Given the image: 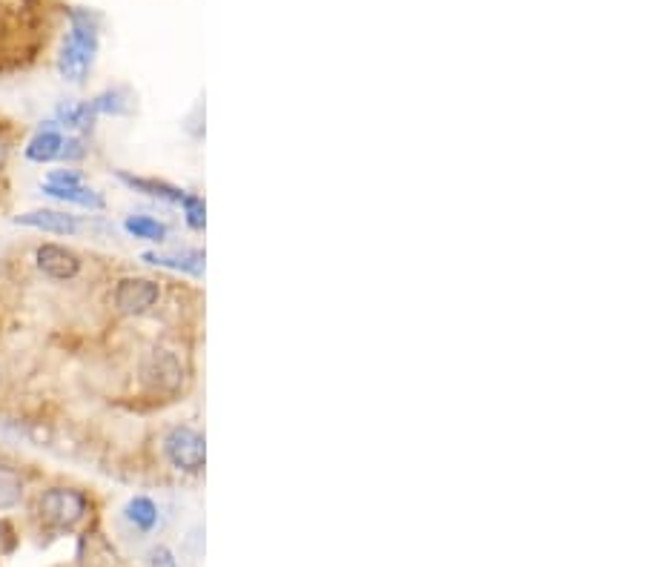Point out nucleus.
Here are the masks:
<instances>
[{
	"mask_svg": "<svg viewBox=\"0 0 645 567\" xmlns=\"http://www.w3.org/2000/svg\"><path fill=\"white\" fill-rule=\"evenodd\" d=\"M69 21H72V29H69L64 49H61L58 69H61L64 81L81 84L95 63V55H98V23H101V18L89 9H72Z\"/></svg>",
	"mask_w": 645,
	"mask_h": 567,
	"instance_id": "1",
	"label": "nucleus"
},
{
	"mask_svg": "<svg viewBox=\"0 0 645 567\" xmlns=\"http://www.w3.org/2000/svg\"><path fill=\"white\" fill-rule=\"evenodd\" d=\"M89 513V502L81 490L49 487L38 496V519L52 530H75Z\"/></svg>",
	"mask_w": 645,
	"mask_h": 567,
	"instance_id": "2",
	"label": "nucleus"
},
{
	"mask_svg": "<svg viewBox=\"0 0 645 567\" xmlns=\"http://www.w3.org/2000/svg\"><path fill=\"white\" fill-rule=\"evenodd\" d=\"M164 453L181 473H201L204 470V439L193 427H172L164 439Z\"/></svg>",
	"mask_w": 645,
	"mask_h": 567,
	"instance_id": "3",
	"label": "nucleus"
},
{
	"mask_svg": "<svg viewBox=\"0 0 645 567\" xmlns=\"http://www.w3.org/2000/svg\"><path fill=\"white\" fill-rule=\"evenodd\" d=\"M141 381L152 393H175L181 387V361L170 350H152L141 361Z\"/></svg>",
	"mask_w": 645,
	"mask_h": 567,
	"instance_id": "4",
	"label": "nucleus"
},
{
	"mask_svg": "<svg viewBox=\"0 0 645 567\" xmlns=\"http://www.w3.org/2000/svg\"><path fill=\"white\" fill-rule=\"evenodd\" d=\"M161 295L158 281L150 278H121L115 287V307L124 315H144L150 313Z\"/></svg>",
	"mask_w": 645,
	"mask_h": 567,
	"instance_id": "5",
	"label": "nucleus"
},
{
	"mask_svg": "<svg viewBox=\"0 0 645 567\" xmlns=\"http://www.w3.org/2000/svg\"><path fill=\"white\" fill-rule=\"evenodd\" d=\"M35 261H38V270L52 281H69L81 273L78 252L66 250L61 244H41L35 252Z\"/></svg>",
	"mask_w": 645,
	"mask_h": 567,
	"instance_id": "6",
	"label": "nucleus"
},
{
	"mask_svg": "<svg viewBox=\"0 0 645 567\" xmlns=\"http://www.w3.org/2000/svg\"><path fill=\"white\" fill-rule=\"evenodd\" d=\"M78 567H124L118 550L109 545L104 533H86L78 542Z\"/></svg>",
	"mask_w": 645,
	"mask_h": 567,
	"instance_id": "7",
	"label": "nucleus"
},
{
	"mask_svg": "<svg viewBox=\"0 0 645 567\" xmlns=\"http://www.w3.org/2000/svg\"><path fill=\"white\" fill-rule=\"evenodd\" d=\"M15 224H23V227H35V230L52 232V235H75L81 232V221L75 215L61 210H35V212H23L15 218Z\"/></svg>",
	"mask_w": 645,
	"mask_h": 567,
	"instance_id": "8",
	"label": "nucleus"
},
{
	"mask_svg": "<svg viewBox=\"0 0 645 567\" xmlns=\"http://www.w3.org/2000/svg\"><path fill=\"white\" fill-rule=\"evenodd\" d=\"M61 147H64V135L58 132V124L52 121L26 144V158L35 161V164H49V161H55L61 155Z\"/></svg>",
	"mask_w": 645,
	"mask_h": 567,
	"instance_id": "9",
	"label": "nucleus"
},
{
	"mask_svg": "<svg viewBox=\"0 0 645 567\" xmlns=\"http://www.w3.org/2000/svg\"><path fill=\"white\" fill-rule=\"evenodd\" d=\"M43 192L49 198H58V201H66V204H78V207H86V210H101L104 207V198L95 189L84 187L81 181L78 184H43Z\"/></svg>",
	"mask_w": 645,
	"mask_h": 567,
	"instance_id": "10",
	"label": "nucleus"
},
{
	"mask_svg": "<svg viewBox=\"0 0 645 567\" xmlns=\"http://www.w3.org/2000/svg\"><path fill=\"white\" fill-rule=\"evenodd\" d=\"M147 264L155 267H167V270H181V273L190 275H204V252L201 250H187L175 252V255H164V252H147L144 255Z\"/></svg>",
	"mask_w": 645,
	"mask_h": 567,
	"instance_id": "11",
	"label": "nucleus"
},
{
	"mask_svg": "<svg viewBox=\"0 0 645 567\" xmlns=\"http://www.w3.org/2000/svg\"><path fill=\"white\" fill-rule=\"evenodd\" d=\"M124 184H129L132 189H138V192H144V195H152V198H161V201H170V204H181L184 201V192L178 187H172V184H164V181H155V178H135V175H127V172H121L118 175Z\"/></svg>",
	"mask_w": 645,
	"mask_h": 567,
	"instance_id": "12",
	"label": "nucleus"
},
{
	"mask_svg": "<svg viewBox=\"0 0 645 567\" xmlns=\"http://www.w3.org/2000/svg\"><path fill=\"white\" fill-rule=\"evenodd\" d=\"M23 499L21 473L9 464H0V510H12Z\"/></svg>",
	"mask_w": 645,
	"mask_h": 567,
	"instance_id": "13",
	"label": "nucleus"
},
{
	"mask_svg": "<svg viewBox=\"0 0 645 567\" xmlns=\"http://www.w3.org/2000/svg\"><path fill=\"white\" fill-rule=\"evenodd\" d=\"M89 109H92V115H127L132 109V101L124 89H107L89 101Z\"/></svg>",
	"mask_w": 645,
	"mask_h": 567,
	"instance_id": "14",
	"label": "nucleus"
},
{
	"mask_svg": "<svg viewBox=\"0 0 645 567\" xmlns=\"http://www.w3.org/2000/svg\"><path fill=\"white\" fill-rule=\"evenodd\" d=\"M127 519L138 530H152L158 525V507L152 504V499L147 496H135L132 502L127 504Z\"/></svg>",
	"mask_w": 645,
	"mask_h": 567,
	"instance_id": "15",
	"label": "nucleus"
},
{
	"mask_svg": "<svg viewBox=\"0 0 645 567\" xmlns=\"http://www.w3.org/2000/svg\"><path fill=\"white\" fill-rule=\"evenodd\" d=\"M124 227H127L132 238H144V241H164L167 238V227L152 221L147 215H132V218H127Z\"/></svg>",
	"mask_w": 645,
	"mask_h": 567,
	"instance_id": "16",
	"label": "nucleus"
},
{
	"mask_svg": "<svg viewBox=\"0 0 645 567\" xmlns=\"http://www.w3.org/2000/svg\"><path fill=\"white\" fill-rule=\"evenodd\" d=\"M95 121V115H92V109L89 104H66L58 109V126H66V129H86V126H92Z\"/></svg>",
	"mask_w": 645,
	"mask_h": 567,
	"instance_id": "17",
	"label": "nucleus"
},
{
	"mask_svg": "<svg viewBox=\"0 0 645 567\" xmlns=\"http://www.w3.org/2000/svg\"><path fill=\"white\" fill-rule=\"evenodd\" d=\"M181 207H184V215H187V224L193 227V230H204V201L201 198H195V195H184V201H181Z\"/></svg>",
	"mask_w": 645,
	"mask_h": 567,
	"instance_id": "18",
	"label": "nucleus"
},
{
	"mask_svg": "<svg viewBox=\"0 0 645 567\" xmlns=\"http://www.w3.org/2000/svg\"><path fill=\"white\" fill-rule=\"evenodd\" d=\"M147 567H178L175 565V556H172L167 547H152L147 553Z\"/></svg>",
	"mask_w": 645,
	"mask_h": 567,
	"instance_id": "19",
	"label": "nucleus"
},
{
	"mask_svg": "<svg viewBox=\"0 0 645 567\" xmlns=\"http://www.w3.org/2000/svg\"><path fill=\"white\" fill-rule=\"evenodd\" d=\"M84 141L81 138H69L64 141V147H61V155L58 158H64V161H81L84 158Z\"/></svg>",
	"mask_w": 645,
	"mask_h": 567,
	"instance_id": "20",
	"label": "nucleus"
}]
</instances>
